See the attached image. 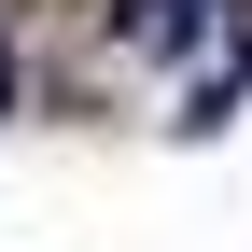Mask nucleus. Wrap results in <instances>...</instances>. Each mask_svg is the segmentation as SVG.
<instances>
[{
	"mask_svg": "<svg viewBox=\"0 0 252 252\" xmlns=\"http://www.w3.org/2000/svg\"><path fill=\"white\" fill-rule=\"evenodd\" d=\"M0 112H14V42H0Z\"/></svg>",
	"mask_w": 252,
	"mask_h": 252,
	"instance_id": "f03ea898",
	"label": "nucleus"
},
{
	"mask_svg": "<svg viewBox=\"0 0 252 252\" xmlns=\"http://www.w3.org/2000/svg\"><path fill=\"white\" fill-rule=\"evenodd\" d=\"M196 14H210V0H140L126 28H140V42H196Z\"/></svg>",
	"mask_w": 252,
	"mask_h": 252,
	"instance_id": "f257e3e1",
	"label": "nucleus"
}]
</instances>
